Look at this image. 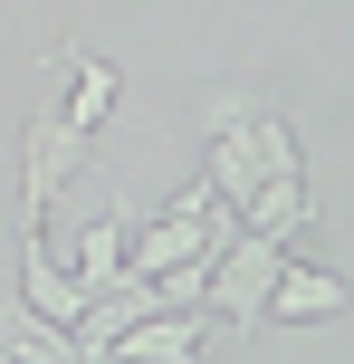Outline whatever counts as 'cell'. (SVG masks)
<instances>
[{
	"label": "cell",
	"mask_w": 354,
	"mask_h": 364,
	"mask_svg": "<svg viewBox=\"0 0 354 364\" xmlns=\"http://www.w3.org/2000/svg\"><path fill=\"white\" fill-rule=\"evenodd\" d=\"M125 240H134V211H125V201H115V211H96L87 220V230H77V259H67V278H77V288H87V307H96V297H106V288H125Z\"/></svg>",
	"instance_id": "5"
},
{
	"label": "cell",
	"mask_w": 354,
	"mask_h": 364,
	"mask_svg": "<svg viewBox=\"0 0 354 364\" xmlns=\"http://www.w3.org/2000/svg\"><path fill=\"white\" fill-rule=\"evenodd\" d=\"M115 87H125V77H115L106 58H77V68H67V106H57V115H67L77 134H96V125L115 115Z\"/></svg>",
	"instance_id": "10"
},
{
	"label": "cell",
	"mask_w": 354,
	"mask_h": 364,
	"mask_svg": "<svg viewBox=\"0 0 354 364\" xmlns=\"http://www.w3.org/2000/svg\"><path fill=\"white\" fill-rule=\"evenodd\" d=\"M0 364H77V336L48 326L29 297H0Z\"/></svg>",
	"instance_id": "8"
},
{
	"label": "cell",
	"mask_w": 354,
	"mask_h": 364,
	"mask_svg": "<svg viewBox=\"0 0 354 364\" xmlns=\"http://www.w3.org/2000/svg\"><path fill=\"white\" fill-rule=\"evenodd\" d=\"M201 134H211V201H230L240 211L259 182H287V173H306V154H297V134H287V115L278 106H259V96H240V87H221V96H201Z\"/></svg>",
	"instance_id": "1"
},
{
	"label": "cell",
	"mask_w": 354,
	"mask_h": 364,
	"mask_svg": "<svg viewBox=\"0 0 354 364\" xmlns=\"http://www.w3.org/2000/svg\"><path fill=\"white\" fill-rule=\"evenodd\" d=\"M240 230H259V240H297V230H306V173L259 182V192L240 201Z\"/></svg>",
	"instance_id": "9"
},
{
	"label": "cell",
	"mask_w": 354,
	"mask_h": 364,
	"mask_svg": "<svg viewBox=\"0 0 354 364\" xmlns=\"http://www.w3.org/2000/svg\"><path fill=\"white\" fill-rule=\"evenodd\" d=\"M19 297H29L48 326H77V316H87V288L48 259V240H38V230H19Z\"/></svg>",
	"instance_id": "7"
},
{
	"label": "cell",
	"mask_w": 354,
	"mask_h": 364,
	"mask_svg": "<svg viewBox=\"0 0 354 364\" xmlns=\"http://www.w3.org/2000/svg\"><path fill=\"white\" fill-rule=\"evenodd\" d=\"M211 346H221V326H211L201 307H163V316H144V326L115 336L106 364H201Z\"/></svg>",
	"instance_id": "4"
},
{
	"label": "cell",
	"mask_w": 354,
	"mask_h": 364,
	"mask_svg": "<svg viewBox=\"0 0 354 364\" xmlns=\"http://www.w3.org/2000/svg\"><path fill=\"white\" fill-rule=\"evenodd\" d=\"M278 269H287V240H259V230H240L221 259H211L201 307H221V336H249V326L268 316V288H278Z\"/></svg>",
	"instance_id": "2"
},
{
	"label": "cell",
	"mask_w": 354,
	"mask_h": 364,
	"mask_svg": "<svg viewBox=\"0 0 354 364\" xmlns=\"http://www.w3.org/2000/svg\"><path fill=\"white\" fill-rule=\"evenodd\" d=\"M336 307H354V288L336 269H306V259H287L278 288H268V316H278V326H326Z\"/></svg>",
	"instance_id": "6"
},
{
	"label": "cell",
	"mask_w": 354,
	"mask_h": 364,
	"mask_svg": "<svg viewBox=\"0 0 354 364\" xmlns=\"http://www.w3.org/2000/svg\"><path fill=\"white\" fill-rule=\"evenodd\" d=\"M77 154H87V134L67 125V115H29V164H19V220H48V201L67 192V173H77Z\"/></svg>",
	"instance_id": "3"
}]
</instances>
